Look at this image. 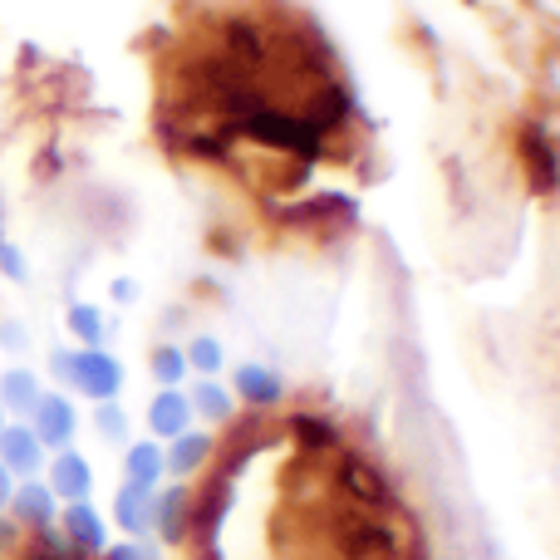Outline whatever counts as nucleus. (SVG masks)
Here are the masks:
<instances>
[{
    "label": "nucleus",
    "instance_id": "nucleus-1",
    "mask_svg": "<svg viewBox=\"0 0 560 560\" xmlns=\"http://www.w3.org/2000/svg\"><path fill=\"white\" fill-rule=\"evenodd\" d=\"M177 138L261 187H305L349 143L354 104L319 30L290 15H226L177 65Z\"/></svg>",
    "mask_w": 560,
    "mask_h": 560
},
{
    "label": "nucleus",
    "instance_id": "nucleus-2",
    "mask_svg": "<svg viewBox=\"0 0 560 560\" xmlns=\"http://www.w3.org/2000/svg\"><path fill=\"white\" fill-rule=\"evenodd\" d=\"M55 374L65 378V384H74L79 394L98 398V404H108V398L118 394V384H124V369H118L108 354H98V349H84V354H55Z\"/></svg>",
    "mask_w": 560,
    "mask_h": 560
},
{
    "label": "nucleus",
    "instance_id": "nucleus-3",
    "mask_svg": "<svg viewBox=\"0 0 560 560\" xmlns=\"http://www.w3.org/2000/svg\"><path fill=\"white\" fill-rule=\"evenodd\" d=\"M30 433L39 438V447H65L74 438V404L59 394H39V404L30 408Z\"/></svg>",
    "mask_w": 560,
    "mask_h": 560
},
{
    "label": "nucleus",
    "instance_id": "nucleus-4",
    "mask_svg": "<svg viewBox=\"0 0 560 560\" xmlns=\"http://www.w3.org/2000/svg\"><path fill=\"white\" fill-rule=\"evenodd\" d=\"M0 463L10 467V477H35L45 463V447L25 423H5L0 428Z\"/></svg>",
    "mask_w": 560,
    "mask_h": 560
},
{
    "label": "nucleus",
    "instance_id": "nucleus-5",
    "mask_svg": "<svg viewBox=\"0 0 560 560\" xmlns=\"http://www.w3.org/2000/svg\"><path fill=\"white\" fill-rule=\"evenodd\" d=\"M89 487H94L89 463L65 447V453L55 457V467H49V492H55V502H89Z\"/></svg>",
    "mask_w": 560,
    "mask_h": 560
},
{
    "label": "nucleus",
    "instance_id": "nucleus-6",
    "mask_svg": "<svg viewBox=\"0 0 560 560\" xmlns=\"http://www.w3.org/2000/svg\"><path fill=\"white\" fill-rule=\"evenodd\" d=\"M59 522H65V541L74 546V551H84V556L104 551V522H98V512L89 502H69L65 512H59Z\"/></svg>",
    "mask_w": 560,
    "mask_h": 560
},
{
    "label": "nucleus",
    "instance_id": "nucleus-7",
    "mask_svg": "<svg viewBox=\"0 0 560 560\" xmlns=\"http://www.w3.org/2000/svg\"><path fill=\"white\" fill-rule=\"evenodd\" d=\"M10 512H15V522L45 532V526L55 522V492L39 482H25V487H15V497H10Z\"/></svg>",
    "mask_w": 560,
    "mask_h": 560
},
{
    "label": "nucleus",
    "instance_id": "nucleus-8",
    "mask_svg": "<svg viewBox=\"0 0 560 560\" xmlns=\"http://www.w3.org/2000/svg\"><path fill=\"white\" fill-rule=\"evenodd\" d=\"M39 378L30 374V369H10V374H0V404H5V413H30V408L39 404Z\"/></svg>",
    "mask_w": 560,
    "mask_h": 560
},
{
    "label": "nucleus",
    "instance_id": "nucleus-9",
    "mask_svg": "<svg viewBox=\"0 0 560 560\" xmlns=\"http://www.w3.org/2000/svg\"><path fill=\"white\" fill-rule=\"evenodd\" d=\"M114 512H118V526H124L128 536H138V532H148V526H153V497H148V487L128 482L124 492H118Z\"/></svg>",
    "mask_w": 560,
    "mask_h": 560
},
{
    "label": "nucleus",
    "instance_id": "nucleus-10",
    "mask_svg": "<svg viewBox=\"0 0 560 560\" xmlns=\"http://www.w3.org/2000/svg\"><path fill=\"white\" fill-rule=\"evenodd\" d=\"M187 418H192V408H187V398L183 394H158L153 398V408H148V423H153V433H163V438H177V433H187Z\"/></svg>",
    "mask_w": 560,
    "mask_h": 560
},
{
    "label": "nucleus",
    "instance_id": "nucleus-11",
    "mask_svg": "<svg viewBox=\"0 0 560 560\" xmlns=\"http://www.w3.org/2000/svg\"><path fill=\"white\" fill-rule=\"evenodd\" d=\"M207 453H212V438L202 433H177L173 438V457H163L173 472H197V467L207 463Z\"/></svg>",
    "mask_w": 560,
    "mask_h": 560
},
{
    "label": "nucleus",
    "instance_id": "nucleus-12",
    "mask_svg": "<svg viewBox=\"0 0 560 560\" xmlns=\"http://www.w3.org/2000/svg\"><path fill=\"white\" fill-rule=\"evenodd\" d=\"M163 453H158V443H138L133 453H128V482L133 487H148L153 492V482L163 477Z\"/></svg>",
    "mask_w": 560,
    "mask_h": 560
},
{
    "label": "nucleus",
    "instance_id": "nucleus-13",
    "mask_svg": "<svg viewBox=\"0 0 560 560\" xmlns=\"http://www.w3.org/2000/svg\"><path fill=\"white\" fill-rule=\"evenodd\" d=\"M242 394L252 398V404H276L280 384H276L271 374H261V369H246V374H242Z\"/></svg>",
    "mask_w": 560,
    "mask_h": 560
},
{
    "label": "nucleus",
    "instance_id": "nucleus-14",
    "mask_svg": "<svg viewBox=\"0 0 560 560\" xmlns=\"http://www.w3.org/2000/svg\"><path fill=\"white\" fill-rule=\"evenodd\" d=\"M153 374L163 378V384H177V378H183V354H177V349H158V354H153Z\"/></svg>",
    "mask_w": 560,
    "mask_h": 560
},
{
    "label": "nucleus",
    "instance_id": "nucleus-15",
    "mask_svg": "<svg viewBox=\"0 0 560 560\" xmlns=\"http://www.w3.org/2000/svg\"><path fill=\"white\" fill-rule=\"evenodd\" d=\"M197 408H202V413H212V418H226V408H232V404H226L222 388L202 384V388H197Z\"/></svg>",
    "mask_w": 560,
    "mask_h": 560
},
{
    "label": "nucleus",
    "instance_id": "nucleus-16",
    "mask_svg": "<svg viewBox=\"0 0 560 560\" xmlns=\"http://www.w3.org/2000/svg\"><path fill=\"white\" fill-rule=\"evenodd\" d=\"M69 329H74L79 339H89V345H94V339H98V315H94V310H69Z\"/></svg>",
    "mask_w": 560,
    "mask_h": 560
},
{
    "label": "nucleus",
    "instance_id": "nucleus-17",
    "mask_svg": "<svg viewBox=\"0 0 560 560\" xmlns=\"http://www.w3.org/2000/svg\"><path fill=\"white\" fill-rule=\"evenodd\" d=\"M98 433L104 438H124V413H118V408H98Z\"/></svg>",
    "mask_w": 560,
    "mask_h": 560
},
{
    "label": "nucleus",
    "instance_id": "nucleus-18",
    "mask_svg": "<svg viewBox=\"0 0 560 560\" xmlns=\"http://www.w3.org/2000/svg\"><path fill=\"white\" fill-rule=\"evenodd\" d=\"M0 271H5L10 280L25 276V266H20V252H15V246H0Z\"/></svg>",
    "mask_w": 560,
    "mask_h": 560
},
{
    "label": "nucleus",
    "instance_id": "nucleus-19",
    "mask_svg": "<svg viewBox=\"0 0 560 560\" xmlns=\"http://www.w3.org/2000/svg\"><path fill=\"white\" fill-rule=\"evenodd\" d=\"M108 560H153V551H148V546H114Z\"/></svg>",
    "mask_w": 560,
    "mask_h": 560
},
{
    "label": "nucleus",
    "instance_id": "nucleus-20",
    "mask_svg": "<svg viewBox=\"0 0 560 560\" xmlns=\"http://www.w3.org/2000/svg\"><path fill=\"white\" fill-rule=\"evenodd\" d=\"M10 497H15V477H10V467L0 463V506H10Z\"/></svg>",
    "mask_w": 560,
    "mask_h": 560
},
{
    "label": "nucleus",
    "instance_id": "nucleus-21",
    "mask_svg": "<svg viewBox=\"0 0 560 560\" xmlns=\"http://www.w3.org/2000/svg\"><path fill=\"white\" fill-rule=\"evenodd\" d=\"M192 359H197L202 369H217V349H212V345H197V354H192Z\"/></svg>",
    "mask_w": 560,
    "mask_h": 560
},
{
    "label": "nucleus",
    "instance_id": "nucleus-22",
    "mask_svg": "<svg viewBox=\"0 0 560 560\" xmlns=\"http://www.w3.org/2000/svg\"><path fill=\"white\" fill-rule=\"evenodd\" d=\"M0 335H5V345H10V349H20V345H25V339H20V329H15V325H5V329H0Z\"/></svg>",
    "mask_w": 560,
    "mask_h": 560
},
{
    "label": "nucleus",
    "instance_id": "nucleus-23",
    "mask_svg": "<svg viewBox=\"0 0 560 560\" xmlns=\"http://www.w3.org/2000/svg\"><path fill=\"white\" fill-rule=\"evenodd\" d=\"M0 428H5V404H0Z\"/></svg>",
    "mask_w": 560,
    "mask_h": 560
}]
</instances>
